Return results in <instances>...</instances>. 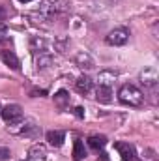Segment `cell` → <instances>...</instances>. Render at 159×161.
Listing matches in <instances>:
<instances>
[{
	"mask_svg": "<svg viewBox=\"0 0 159 161\" xmlns=\"http://www.w3.org/2000/svg\"><path fill=\"white\" fill-rule=\"evenodd\" d=\"M45 94H47V90H32V92H30V96H32V97H38V96H45Z\"/></svg>",
	"mask_w": 159,
	"mask_h": 161,
	"instance_id": "ffe728a7",
	"label": "cell"
},
{
	"mask_svg": "<svg viewBox=\"0 0 159 161\" xmlns=\"http://www.w3.org/2000/svg\"><path fill=\"white\" fill-rule=\"evenodd\" d=\"M0 109H2V107H0Z\"/></svg>",
	"mask_w": 159,
	"mask_h": 161,
	"instance_id": "cb8c5ba5",
	"label": "cell"
},
{
	"mask_svg": "<svg viewBox=\"0 0 159 161\" xmlns=\"http://www.w3.org/2000/svg\"><path fill=\"white\" fill-rule=\"evenodd\" d=\"M73 113H75L79 118H84V109H82V107H75V111H73Z\"/></svg>",
	"mask_w": 159,
	"mask_h": 161,
	"instance_id": "44dd1931",
	"label": "cell"
},
{
	"mask_svg": "<svg viewBox=\"0 0 159 161\" xmlns=\"http://www.w3.org/2000/svg\"><path fill=\"white\" fill-rule=\"evenodd\" d=\"M45 139H47V142L51 144V146H62L64 144V141H66V131H62V129H52V131H47V135H45Z\"/></svg>",
	"mask_w": 159,
	"mask_h": 161,
	"instance_id": "ba28073f",
	"label": "cell"
},
{
	"mask_svg": "<svg viewBox=\"0 0 159 161\" xmlns=\"http://www.w3.org/2000/svg\"><path fill=\"white\" fill-rule=\"evenodd\" d=\"M0 114H2V120L6 122V124H9V125L19 124V122L23 120V109L17 103H9V105L2 107L0 109Z\"/></svg>",
	"mask_w": 159,
	"mask_h": 161,
	"instance_id": "3957f363",
	"label": "cell"
},
{
	"mask_svg": "<svg viewBox=\"0 0 159 161\" xmlns=\"http://www.w3.org/2000/svg\"><path fill=\"white\" fill-rule=\"evenodd\" d=\"M118 99L123 103V105H127V107L139 109V107H142V105H144L146 96H144V92H142V90H139L135 84L127 82V84H122V86H120Z\"/></svg>",
	"mask_w": 159,
	"mask_h": 161,
	"instance_id": "6da1fadb",
	"label": "cell"
},
{
	"mask_svg": "<svg viewBox=\"0 0 159 161\" xmlns=\"http://www.w3.org/2000/svg\"><path fill=\"white\" fill-rule=\"evenodd\" d=\"M9 158H11V152H9V148H2V146H0V161L9 159Z\"/></svg>",
	"mask_w": 159,
	"mask_h": 161,
	"instance_id": "d6986e66",
	"label": "cell"
},
{
	"mask_svg": "<svg viewBox=\"0 0 159 161\" xmlns=\"http://www.w3.org/2000/svg\"><path fill=\"white\" fill-rule=\"evenodd\" d=\"M129 36H131L129 28H125V26H116V28H112V30L105 36V43L111 45V47H122V45H125V43L129 41Z\"/></svg>",
	"mask_w": 159,
	"mask_h": 161,
	"instance_id": "7a4b0ae2",
	"label": "cell"
},
{
	"mask_svg": "<svg viewBox=\"0 0 159 161\" xmlns=\"http://www.w3.org/2000/svg\"><path fill=\"white\" fill-rule=\"evenodd\" d=\"M54 105L58 107V109H66V107H69V99H71V96H69V92L68 90H58L54 96Z\"/></svg>",
	"mask_w": 159,
	"mask_h": 161,
	"instance_id": "4fadbf2b",
	"label": "cell"
},
{
	"mask_svg": "<svg viewBox=\"0 0 159 161\" xmlns=\"http://www.w3.org/2000/svg\"><path fill=\"white\" fill-rule=\"evenodd\" d=\"M75 66H79L80 69H92L96 64H94V58L88 53H79L75 56Z\"/></svg>",
	"mask_w": 159,
	"mask_h": 161,
	"instance_id": "5bb4252c",
	"label": "cell"
},
{
	"mask_svg": "<svg viewBox=\"0 0 159 161\" xmlns=\"http://www.w3.org/2000/svg\"><path fill=\"white\" fill-rule=\"evenodd\" d=\"M105 144H107V137L105 135H90L88 137V146L94 152H103Z\"/></svg>",
	"mask_w": 159,
	"mask_h": 161,
	"instance_id": "7c38bea8",
	"label": "cell"
},
{
	"mask_svg": "<svg viewBox=\"0 0 159 161\" xmlns=\"http://www.w3.org/2000/svg\"><path fill=\"white\" fill-rule=\"evenodd\" d=\"M75 88H77L79 94H90L92 88H94V80L88 75H80L79 79H77V82H75Z\"/></svg>",
	"mask_w": 159,
	"mask_h": 161,
	"instance_id": "30bf717a",
	"label": "cell"
},
{
	"mask_svg": "<svg viewBox=\"0 0 159 161\" xmlns=\"http://www.w3.org/2000/svg\"><path fill=\"white\" fill-rule=\"evenodd\" d=\"M45 159H47V148H45V144H34L28 150L26 161H45Z\"/></svg>",
	"mask_w": 159,
	"mask_h": 161,
	"instance_id": "9c48e42d",
	"label": "cell"
},
{
	"mask_svg": "<svg viewBox=\"0 0 159 161\" xmlns=\"http://www.w3.org/2000/svg\"><path fill=\"white\" fill-rule=\"evenodd\" d=\"M73 161H82L86 159V156H88V152H86V148H84V142L80 141V139H75V142H73Z\"/></svg>",
	"mask_w": 159,
	"mask_h": 161,
	"instance_id": "2e32d148",
	"label": "cell"
},
{
	"mask_svg": "<svg viewBox=\"0 0 159 161\" xmlns=\"http://www.w3.org/2000/svg\"><path fill=\"white\" fill-rule=\"evenodd\" d=\"M69 47H71V40L66 38V36H60V38L54 40V49H56L60 54H66V53L69 51Z\"/></svg>",
	"mask_w": 159,
	"mask_h": 161,
	"instance_id": "e0dca14e",
	"label": "cell"
},
{
	"mask_svg": "<svg viewBox=\"0 0 159 161\" xmlns=\"http://www.w3.org/2000/svg\"><path fill=\"white\" fill-rule=\"evenodd\" d=\"M52 54H49V53H40V54H36V60H34V66H36V71H45V69H49L51 66H52Z\"/></svg>",
	"mask_w": 159,
	"mask_h": 161,
	"instance_id": "52a82bcc",
	"label": "cell"
},
{
	"mask_svg": "<svg viewBox=\"0 0 159 161\" xmlns=\"http://www.w3.org/2000/svg\"><path fill=\"white\" fill-rule=\"evenodd\" d=\"M6 15H8V11H6V8L0 4V21H4L6 19Z\"/></svg>",
	"mask_w": 159,
	"mask_h": 161,
	"instance_id": "7402d4cb",
	"label": "cell"
},
{
	"mask_svg": "<svg viewBox=\"0 0 159 161\" xmlns=\"http://www.w3.org/2000/svg\"><path fill=\"white\" fill-rule=\"evenodd\" d=\"M21 4H28V2H32V0H19Z\"/></svg>",
	"mask_w": 159,
	"mask_h": 161,
	"instance_id": "603a6c76",
	"label": "cell"
},
{
	"mask_svg": "<svg viewBox=\"0 0 159 161\" xmlns=\"http://www.w3.org/2000/svg\"><path fill=\"white\" fill-rule=\"evenodd\" d=\"M8 36H9V32H8V26H6L4 23H0V43L8 40Z\"/></svg>",
	"mask_w": 159,
	"mask_h": 161,
	"instance_id": "ac0fdd59",
	"label": "cell"
},
{
	"mask_svg": "<svg viewBox=\"0 0 159 161\" xmlns=\"http://www.w3.org/2000/svg\"><path fill=\"white\" fill-rule=\"evenodd\" d=\"M114 150L118 152L120 159L122 161H139V156H137V148L131 144V142H114Z\"/></svg>",
	"mask_w": 159,
	"mask_h": 161,
	"instance_id": "277c9868",
	"label": "cell"
},
{
	"mask_svg": "<svg viewBox=\"0 0 159 161\" xmlns=\"http://www.w3.org/2000/svg\"><path fill=\"white\" fill-rule=\"evenodd\" d=\"M21 135H23V137H28V139H38V137L41 135L40 124L34 120V118H26L23 129H21Z\"/></svg>",
	"mask_w": 159,
	"mask_h": 161,
	"instance_id": "5b68a950",
	"label": "cell"
},
{
	"mask_svg": "<svg viewBox=\"0 0 159 161\" xmlns=\"http://www.w3.org/2000/svg\"><path fill=\"white\" fill-rule=\"evenodd\" d=\"M30 51H32L34 54L47 53V40H43L40 36H32V38H30Z\"/></svg>",
	"mask_w": 159,
	"mask_h": 161,
	"instance_id": "9a60e30c",
	"label": "cell"
},
{
	"mask_svg": "<svg viewBox=\"0 0 159 161\" xmlns=\"http://www.w3.org/2000/svg\"><path fill=\"white\" fill-rule=\"evenodd\" d=\"M96 99L99 103H111L112 101V88L105 86V84H99L97 90H96Z\"/></svg>",
	"mask_w": 159,
	"mask_h": 161,
	"instance_id": "8fae6325",
	"label": "cell"
},
{
	"mask_svg": "<svg viewBox=\"0 0 159 161\" xmlns=\"http://www.w3.org/2000/svg\"><path fill=\"white\" fill-rule=\"evenodd\" d=\"M0 60H2L8 68H11V69H15V71L21 69V60L17 58V54H15L13 51H0Z\"/></svg>",
	"mask_w": 159,
	"mask_h": 161,
	"instance_id": "8992f818",
	"label": "cell"
}]
</instances>
